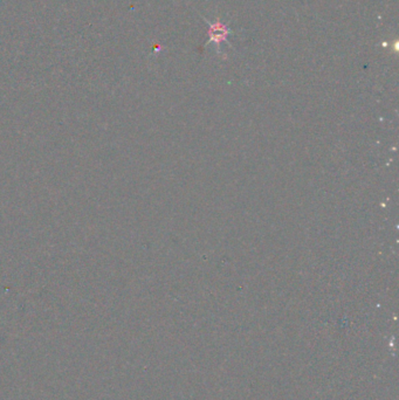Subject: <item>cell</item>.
<instances>
[{
  "mask_svg": "<svg viewBox=\"0 0 399 400\" xmlns=\"http://www.w3.org/2000/svg\"><path fill=\"white\" fill-rule=\"evenodd\" d=\"M229 33V29L221 24V22H215V24L209 25V40L215 42V44H221L226 40Z\"/></svg>",
  "mask_w": 399,
  "mask_h": 400,
  "instance_id": "obj_1",
  "label": "cell"
}]
</instances>
